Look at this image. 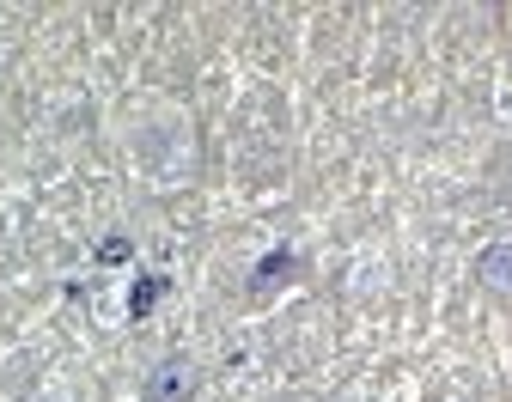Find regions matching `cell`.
<instances>
[{
    "label": "cell",
    "mask_w": 512,
    "mask_h": 402,
    "mask_svg": "<svg viewBox=\"0 0 512 402\" xmlns=\"http://www.w3.org/2000/svg\"><path fill=\"white\" fill-rule=\"evenodd\" d=\"M183 390H189V372H183V366H165V372H159V384H153V396H159V402H171V396H183Z\"/></svg>",
    "instance_id": "obj_1"
}]
</instances>
